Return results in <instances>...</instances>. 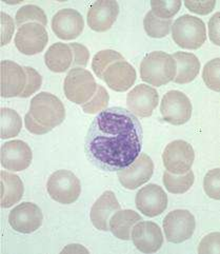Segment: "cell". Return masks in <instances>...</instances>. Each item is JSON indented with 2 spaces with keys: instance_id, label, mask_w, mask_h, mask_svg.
Wrapping results in <instances>:
<instances>
[{
  "instance_id": "37",
  "label": "cell",
  "mask_w": 220,
  "mask_h": 254,
  "mask_svg": "<svg viewBox=\"0 0 220 254\" xmlns=\"http://www.w3.org/2000/svg\"><path fill=\"white\" fill-rule=\"evenodd\" d=\"M69 46L74 55L72 67L87 66L90 59V52L88 48L81 44H77V42H72Z\"/></svg>"
},
{
  "instance_id": "11",
  "label": "cell",
  "mask_w": 220,
  "mask_h": 254,
  "mask_svg": "<svg viewBox=\"0 0 220 254\" xmlns=\"http://www.w3.org/2000/svg\"><path fill=\"white\" fill-rule=\"evenodd\" d=\"M153 173V160L148 154L141 153L130 166L118 171V180L125 189L135 190L148 183Z\"/></svg>"
},
{
  "instance_id": "38",
  "label": "cell",
  "mask_w": 220,
  "mask_h": 254,
  "mask_svg": "<svg viewBox=\"0 0 220 254\" xmlns=\"http://www.w3.org/2000/svg\"><path fill=\"white\" fill-rule=\"evenodd\" d=\"M219 232L208 234L205 239L201 240L198 247V253H219Z\"/></svg>"
},
{
  "instance_id": "23",
  "label": "cell",
  "mask_w": 220,
  "mask_h": 254,
  "mask_svg": "<svg viewBox=\"0 0 220 254\" xmlns=\"http://www.w3.org/2000/svg\"><path fill=\"white\" fill-rule=\"evenodd\" d=\"M141 216L133 210H118L110 218L109 228L115 238L129 241L133 227L141 221Z\"/></svg>"
},
{
  "instance_id": "26",
  "label": "cell",
  "mask_w": 220,
  "mask_h": 254,
  "mask_svg": "<svg viewBox=\"0 0 220 254\" xmlns=\"http://www.w3.org/2000/svg\"><path fill=\"white\" fill-rule=\"evenodd\" d=\"M22 128L20 115L15 110L1 108L0 110V137L12 138L18 135Z\"/></svg>"
},
{
  "instance_id": "20",
  "label": "cell",
  "mask_w": 220,
  "mask_h": 254,
  "mask_svg": "<svg viewBox=\"0 0 220 254\" xmlns=\"http://www.w3.org/2000/svg\"><path fill=\"white\" fill-rule=\"evenodd\" d=\"M137 78L136 70L128 62L112 64L105 71L103 79L108 86L116 92H125L134 86Z\"/></svg>"
},
{
  "instance_id": "22",
  "label": "cell",
  "mask_w": 220,
  "mask_h": 254,
  "mask_svg": "<svg viewBox=\"0 0 220 254\" xmlns=\"http://www.w3.org/2000/svg\"><path fill=\"white\" fill-rule=\"evenodd\" d=\"M1 183V194H0V206L1 208H10L17 204L23 195L24 187L19 176L11 172H0Z\"/></svg>"
},
{
  "instance_id": "31",
  "label": "cell",
  "mask_w": 220,
  "mask_h": 254,
  "mask_svg": "<svg viewBox=\"0 0 220 254\" xmlns=\"http://www.w3.org/2000/svg\"><path fill=\"white\" fill-rule=\"evenodd\" d=\"M182 2L180 0H172V1H162V0H152L151 7L152 13L156 17L164 20L172 19L173 17L180 11Z\"/></svg>"
},
{
  "instance_id": "36",
  "label": "cell",
  "mask_w": 220,
  "mask_h": 254,
  "mask_svg": "<svg viewBox=\"0 0 220 254\" xmlns=\"http://www.w3.org/2000/svg\"><path fill=\"white\" fill-rule=\"evenodd\" d=\"M0 24H1V42H0V46L3 47L7 44H10V41L13 37L14 30H15V22L10 15H7L3 12L0 13Z\"/></svg>"
},
{
  "instance_id": "5",
  "label": "cell",
  "mask_w": 220,
  "mask_h": 254,
  "mask_svg": "<svg viewBox=\"0 0 220 254\" xmlns=\"http://www.w3.org/2000/svg\"><path fill=\"white\" fill-rule=\"evenodd\" d=\"M98 84L92 73L82 67H72L63 82L65 97L76 105H83L94 96Z\"/></svg>"
},
{
  "instance_id": "9",
  "label": "cell",
  "mask_w": 220,
  "mask_h": 254,
  "mask_svg": "<svg viewBox=\"0 0 220 254\" xmlns=\"http://www.w3.org/2000/svg\"><path fill=\"white\" fill-rule=\"evenodd\" d=\"M192 110L190 98L184 93L176 90L165 93L160 105V113L164 121L174 126L187 124L192 116Z\"/></svg>"
},
{
  "instance_id": "35",
  "label": "cell",
  "mask_w": 220,
  "mask_h": 254,
  "mask_svg": "<svg viewBox=\"0 0 220 254\" xmlns=\"http://www.w3.org/2000/svg\"><path fill=\"white\" fill-rule=\"evenodd\" d=\"M24 71L27 73V84H25L24 91L20 94V97L22 98H27L31 95H33L34 93L37 92L41 84H42V77L41 75L31 66H23Z\"/></svg>"
},
{
  "instance_id": "34",
  "label": "cell",
  "mask_w": 220,
  "mask_h": 254,
  "mask_svg": "<svg viewBox=\"0 0 220 254\" xmlns=\"http://www.w3.org/2000/svg\"><path fill=\"white\" fill-rule=\"evenodd\" d=\"M204 189L210 198L220 199V169L215 168L210 170L204 180Z\"/></svg>"
},
{
  "instance_id": "17",
  "label": "cell",
  "mask_w": 220,
  "mask_h": 254,
  "mask_svg": "<svg viewBox=\"0 0 220 254\" xmlns=\"http://www.w3.org/2000/svg\"><path fill=\"white\" fill-rule=\"evenodd\" d=\"M131 239L135 247L143 253H155L164 244L162 229L153 222H138L131 231Z\"/></svg>"
},
{
  "instance_id": "28",
  "label": "cell",
  "mask_w": 220,
  "mask_h": 254,
  "mask_svg": "<svg viewBox=\"0 0 220 254\" xmlns=\"http://www.w3.org/2000/svg\"><path fill=\"white\" fill-rule=\"evenodd\" d=\"M172 19L164 20L156 17L152 11L148 12L143 20V28L146 33L152 38H164L168 35L172 28Z\"/></svg>"
},
{
  "instance_id": "41",
  "label": "cell",
  "mask_w": 220,
  "mask_h": 254,
  "mask_svg": "<svg viewBox=\"0 0 220 254\" xmlns=\"http://www.w3.org/2000/svg\"><path fill=\"white\" fill-rule=\"evenodd\" d=\"M219 16H220V13L217 12L216 14L213 15L212 18H211L210 21H209L210 39L216 46L220 45V40H219Z\"/></svg>"
},
{
  "instance_id": "40",
  "label": "cell",
  "mask_w": 220,
  "mask_h": 254,
  "mask_svg": "<svg viewBox=\"0 0 220 254\" xmlns=\"http://www.w3.org/2000/svg\"><path fill=\"white\" fill-rule=\"evenodd\" d=\"M24 123H25V127H27V129L31 133L36 134V135L46 134V133H49L50 131L53 130L51 128H48V127L40 125L38 122L35 121V118H34L30 113H27V115H25Z\"/></svg>"
},
{
  "instance_id": "16",
  "label": "cell",
  "mask_w": 220,
  "mask_h": 254,
  "mask_svg": "<svg viewBox=\"0 0 220 254\" xmlns=\"http://www.w3.org/2000/svg\"><path fill=\"white\" fill-rule=\"evenodd\" d=\"M135 202L142 214L148 217H155L165 211L167 195L160 186L149 184L137 192Z\"/></svg>"
},
{
  "instance_id": "4",
  "label": "cell",
  "mask_w": 220,
  "mask_h": 254,
  "mask_svg": "<svg viewBox=\"0 0 220 254\" xmlns=\"http://www.w3.org/2000/svg\"><path fill=\"white\" fill-rule=\"evenodd\" d=\"M29 113L40 125L51 129L61 125L65 118L62 101L49 92H41L32 98Z\"/></svg>"
},
{
  "instance_id": "30",
  "label": "cell",
  "mask_w": 220,
  "mask_h": 254,
  "mask_svg": "<svg viewBox=\"0 0 220 254\" xmlns=\"http://www.w3.org/2000/svg\"><path fill=\"white\" fill-rule=\"evenodd\" d=\"M124 61L123 56L114 50H103L94 56L92 61V69L98 76L99 78H103L105 71L114 63Z\"/></svg>"
},
{
  "instance_id": "13",
  "label": "cell",
  "mask_w": 220,
  "mask_h": 254,
  "mask_svg": "<svg viewBox=\"0 0 220 254\" xmlns=\"http://www.w3.org/2000/svg\"><path fill=\"white\" fill-rule=\"evenodd\" d=\"M44 222V214L34 202H22L16 206L8 215V223L19 233L29 234L38 230Z\"/></svg>"
},
{
  "instance_id": "25",
  "label": "cell",
  "mask_w": 220,
  "mask_h": 254,
  "mask_svg": "<svg viewBox=\"0 0 220 254\" xmlns=\"http://www.w3.org/2000/svg\"><path fill=\"white\" fill-rule=\"evenodd\" d=\"M73 57V52L69 45L56 42L48 49L45 62L49 70L55 73H63L72 66Z\"/></svg>"
},
{
  "instance_id": "24",
  "label": "cell",
  "mask_w": 220,
  "mask_h": 254,
  "mask_svg": "<svg viewBox=\"0 0 220 254\" xmlns=\"http://www.w3.org/2000/svg\"><path fill=\"white\" fill-rule=\"evenodd\" d=\"M172 57L175 59L177 66V72L174 78L176 83H189L196 78L200 70V62L195 54L176 52Z\"/></svg>"
},
{
  "instance_id": "3",
  "label": "cell",
  "mask_w": 220,
  "mask_h": 254,
  "mask_svg": "<svg viewBox=\"0 0 220 254\" xmlns=\"http://www.w3.org/2000/svg\"><path fill=\"white\" fill-rule=\"evenodd\" d=\"M172 37L182 49L197 50L207 40L204 20L192 15H182L172 24Z\"/></svg>"
},
{
  "instance_id": "15",
  "label": "cell",
  "mask_w": 220,
  "mask_h": 254,
  "mask_svg": "<svg viewBox=\"0 0 220 254\" xmlns=\"http://www.w3.org/2000/svg\"><path fill=\"white\" fill-rule=\"evenodd\" d=\"M27 84L24 67L11 61L0 64V94L4 98L20 96Z\"/></svg>"
},
{
  "instance_id": "18",
  "label": "cell",
  "mask_w": 220,
  "mask_h": 254,
  "mask_svg": "<svg viewBox=\"0 0 220 254\" xmlns=\"http://www.w3.org/2000/svg\"><path fill=\"white\" fill-rule=\"evenodd\" d=\"M83 29V17L74 8H62L52 18V30L55 35L62 40H73L77 38Z\"/></svg>"
},
{
  "instance_id": "10",
  "label": "cell",
  "mask_w": 220,
  "mask_h": 254,
  "mask_svg": "<svg viewBox=\"0 0 220 254\" xmlns=\"http://www.w3.org/2000/svg\"><path fill=\"white\" fill-rule=\"evenodd\" d=\"M48 41L49 36L46 27L38 22H30L21 25L14 38L15 47L24 55L41 53Z\"/></svg>"
},
{
  "instance_id": "21",
  "label": "cell",
  "mask_w": 220,
  "mask_h": 254,
  "mask_svg": "<svg viewBox=\"0 0 220 254\" xmlns=\"http://www.w3.org/2000/svg\"><path fill=\"white\" fill-rule=\"evenodd\" d=\"M120 209V204L117 200L115 193L112 191L104 192L91 209L90 217L93 226L100 231H109L110 218Z\"/></svg>"
},
{
  "instance_id": "39",
  "label": "cell",
  "mask_w": 220,
  "mask_h": 254,
  "mask_svg": "<svg viewBox=\"0 0 220 254\" xmlns=\"http://www.w3.org/2000/svg\"><path fill=\"white\" fill-rule=\"evenodd\" d=\"M187 8L193 13L199 14V15H208L210 13H212L214 10V7L216 5L215 0H212V1H188L184 2Z\"/></svg>"
},
{
  "instance_id": "14",
  "label": "cell",
  "mask_w": 220,
  "mask_h": 254,
  "mask_svg": "<svg viewBox=\"0 0 220 254\" xmlns=\"http://www.w3.org/2000/svg\"><path fill=\"white\" fill-rule=\"evenodd\" d=\"M158 92L153 87L143 83L132 89L126 96L129 111L136 117H150L158 106Z\"/></svg>"
},
{
  "instance_id": "42",
  "label": "cell",
  "mask_w": 220,
  "mask_h": 254,
  "mask_svg": "<svg viewBox=\"0 0 220 254\" xmlns=\"http://www.w3.org/2000/svg\"><path fill=\"white\" fill-rule=\"evenodd\" d=\"M62 252H89L86 248H83L80 245H70V246H67L66 248H64L62 250Z\"/></svg>"
},
{
  "instance_id": "2",
  "label": "cell",
  "mask_w": 220,
  "mask_h": 254,
  "mask_svg": "<svg viewBox=\"0 0 220 254\" xmlns=\"http://www.w3.org/2000/svg\"><path fill=\"white\" fill-rule=\"evenodd\" d=\"M176 72L175 59L162 51L147 54L140 64L141 79L154 87H162L174 80Z\"/></svg>"
},
{
  "instance_id": "7",
  "label": "cell",
  "mask_w": 220,
  "mask_h": 254,
  "mask_svg": "<svg viewBox=\"0 0 220 254\" xmlns=\"http://www.w3.org/2000/svg\"><path fill=\"white\" fill-rule=\"evenodd\" d=\"M196 229V221L190 211H171L164 219V231L167 242L180 244L190 240Z\"/></svg>"
},
{
  "instance_id": "33",
  "label": "cell",
  "mask_w": 220,
  "mask_h": 254,
  "mask_svg": "<svg viewBox=\"0 0 220 254\" xmlns=\"http://www.w3.org/2000/svg\"><path fill=\"white\" fill-rule=\"evenodd\" d=\"M219 70H220V59L214 58L205 65L204 72H202V79H204L207 87L215 92L220 91Z\"/></svg>"
},
{
  "instance_id": "27",
  "label": "cell",
  "mask_w": 220,
  "mask_h": 254,
  "mask_svg": "<svg viewBox=\"0 0 220 254\" xmlns=\"http://www.w3.org/2000/svg\"><path fill=\"white\" fill-rule=\"evenodd\" d=\"M195 181V175L192 170L182 175H175L165 171L164 173V185L165 189L173 194H183L188 192Z\"/></svg>"
},
{
  "instance_id": "8",
  "label": "cell",
  "mask_w": 220,
  "mask_h": 254,
  "mask_svg": "<svg viewBox=\"0 0 220 254\" xmlns=\"http://www.w3.org/2000/svg\"><path fill=\"white\" fill-rule=\"evenodd\" d=\"M163 160L167 172L182 175L191 170L195 160V151L185 140H174L165 147Z\"/></svg>"
},
{
  "instance_id": "6",
  "label": "cell",
  "mask_w": 220,
  "mask_h": 254,
  "mask_svg": "<svg viewBox=\"0 0 220 254\" xmlns=\"http://www.w3.org/2000/svg\"><path fill=\"white\" fill-rule=\"evenodd\" d=\"M47 190L51 198L62 205H71L79 198L81 185L77 176L69 170H57L49 177Z\"/></svg>"
},
{
  "instance_id": "29",
  "label": "cell",
  "mask_w": 220,
  "mask_h": 254,
  "mask_svg": "<svg viewBox=\"0 0 220 254\" xmlns=\"http://www.w3.org/2000/svg\"><path fill=\"white\" fill-rule=\"evenodd\" d=\"M15 22L19 28L21 25L30 22H38L46 27L48 23V18L45 11L41 7L34 4H27L21 6L17 11L15 15Z\"/></svg>"
},
{
  "instance_id": "19",
  "label": "cell",
  "mask_w": 220,
  "mask_h": 254,
  "mask_svg": "<svg viewBox=\"0 0 220 254\" xmlns=\"http://www.w3.org/2000/svg\"><path fill=\"white\" fill-rule=\"evenodd\" d=\"M119 15V3L115 0H99L92 4L87 20L91 30L106 32L112 28Z\"/></svg>"
},
{
  "instance_id": "12",
  "label": "cell",
  "mask_w": 220,
  "mask_h": 254,
  "mask_svg": "<svg viewBox=\"0 0 220 254\" xmlns=\"http://www.w3.org/2000/svg\"><path fill=\"white\" fill-rule=\"evenodd\" d=\"M32 159V150L28 143L22 140L16 139L4 142L0 149V163L10 172L27 170Z\"/></svg>"
},
{
  "instance_id": "32",
  "label": "cell",
  "mask_w": 220,
  "mask_h": 254,
  "mask_svg": "<svg viewBox=\"0 0 220 254\" xmlns=\"http://www.w3.org/2000/svg\"><path fill=\"white\" fill-rule=\"evenodd\" d=\"M109 100L110 95L106 88L103 86H98L94 96H93L88 103L81 105V107L84 113L95 114L98 112H103L104 110L107 109L109 105Z\"/></svg>"
},
{
  "instance_id": "1",
  "label": "cell",
  "mask_w": 220,
  "mask_h": 254,
  "mask_svg": "<svg viewBox=\"0 0 220 254\" xmlns=\"http://www.w3.org/2000/svg\"><path fill=\"white\" fill-rule=\"evenodd\" d=\"M142 139L138 118L124 108L112 107L100 112L91 123L86 153L100 170L118 172L139 156Z\"/></svg>"
}]
</instances>
